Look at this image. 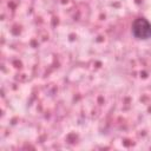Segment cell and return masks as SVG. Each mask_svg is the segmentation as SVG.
Instances as JSON below:
<instances>
[{
    "label": "cell",
    "mask_w": 151,
    "mask_h": 151,
    "mask_svg": "<svg viewBox=\"0 0 151 151\" xmlns=\"http://www.w3.org/2000/svg\"><path fill=\"white\" fill-rule=\"evenodd\" d=\"M132 34L140 40L151 38V24L145 18H137L132 24Z\"/></svg>",
    "instance_id": "1"
}]
</instances>
